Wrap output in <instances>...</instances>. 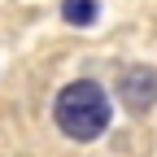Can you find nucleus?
<instances>
[{
    "instance_id": "1",
    "label": "nucleus",
    "mask_w": 157,
    "mask_h": 157,
    "mask_svg": "<svg viewBox=\"0 0 157 157\" xmlns=\"http://www.w3.org/2000/svg\"><path fill=\"white\" fill-rule=\"evenodd\" d=\"M52 118H57V127H61V135L87 144L96 135H105V127H109V96H105V87H96L92 78H78V83L61 87V96H57V105H52Z\"/></svg>"
},
{
    "instance_id": "2",
    "label": "nucleus",
    "mask_w": 157,
    "mask_h": 157,
    "mask_svg": "<svg viewBox=\"0 0 157 157\" xmlns=\"http://www.w3.org/2000/svg\"><path fill=\"white\" fill-rule=\"evenodd\" d=\"M118 96L131 113H148L157 105V70L153 66H127L118 74Z\"/></svg>"
},
{
    "instance_id": "3",
    "label": "nucleus",
    "mask_w": 157,
    "mask_h": 157,
    "mask_svg": "<svg viewBox=\"0 0 157 157\" xmlns=\"http://www.w3.org/2000/svg\"><path fill=\"white\" fill-rule=\"evenodd\" d=\"M61 13H66V22H74V26H92L96 13H101V5H96V0H66Z\"/></svg>"
}]
</instances>
